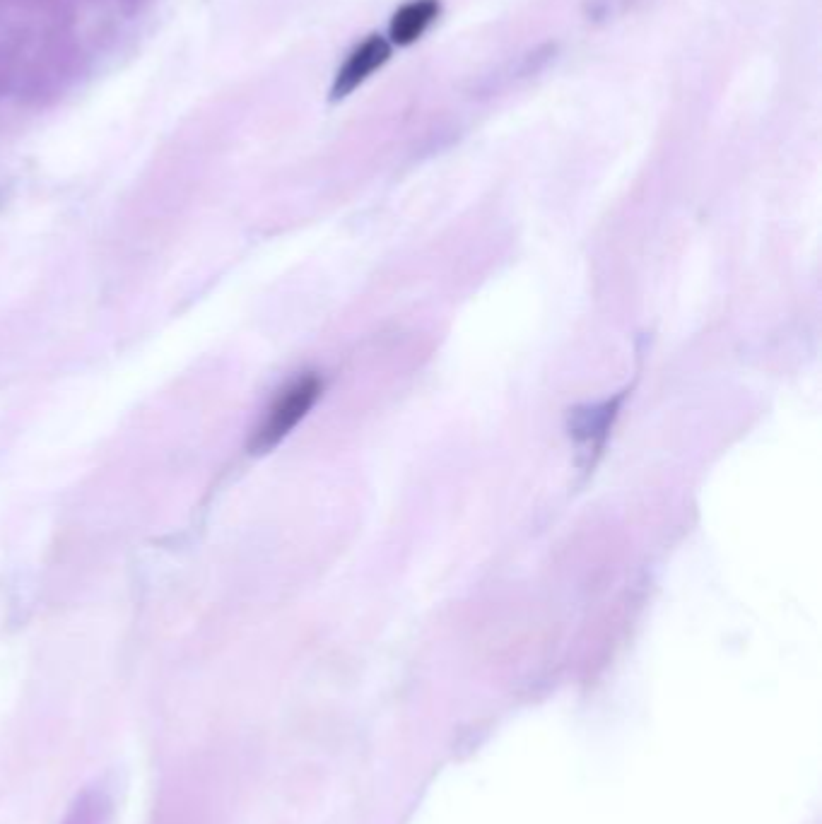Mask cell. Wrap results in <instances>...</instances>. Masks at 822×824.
<instances>
[{
  "instance_id": "cell-3",
  "label": "cell",
  "mask_w": 822,
  "mask_h": 824,
  "mask_svg": "<svg viewBox=\"0 0 822 824\" xmlns=\"http://www.w3.org/2000/svg\"><path fill=\"white\" fill-rule=\"evenodd\" d=\"M439 10H442L439 0H410V3L401 5V8L393 13L389 25V37L393 44H415V41L432 27V22L437 20Z\"/></svg>"
},
{
  "instance_id": "cell-1",
  "label": "cell",
  "mask_w": 822,
  "mask_h": 824,
  "mask_svg": "<svg viewBox=\"0 0 822 824\" xmlns=\"http://www.w3.org/2000/svg\"><path fill=\"white\" fill-rule=\"evenodd\" d=\"M321 391H324V381L311 372L297 376L290 384L280 388L278 396L270 400L261 422L251 434V453H266L275 449L307 417V412L319 400Z\"/></svg>"
},
{
  "instance_id": "cell-4",
  "label": "cell",
  "mask_w": 822,
  "mask_h": 824,
  "mask_svg": "<svg viewBox=\"0 0 822 824\" xmlns=\"http://www.w3.org/2000/svg\"><path fill=\"white\" fill-rule=\"evenodd\" d=\"M634 0H586V13L593 22H608L632 8Z\"/></svg>"
},
{
  "instance_id": "cell-2",
  "label": "cell",
  "mask_w": 822,
  "mask_h": 824,
  "mask_svg": "<svg viewBox=\"0 0 822 824\" xmlns=\"http://www.w3.org/2000/svg\"><path fill=\"white\" fill-rule=\"evenodd\" d=\"M391 58V44L379 34H372L357 44L345 58L343 66L338 68L336 80L331 85V102H340L352 94L362 82L369 80L374 70H379Z\"/></svg>"
}]
</instances>
